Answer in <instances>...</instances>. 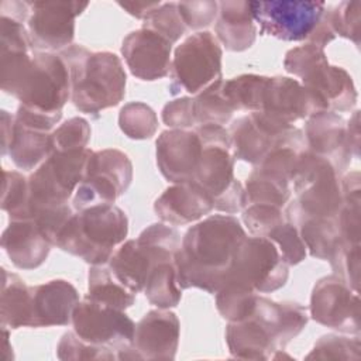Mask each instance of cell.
Returning <instances> with one entry per match:
<instances>
[{"mask_svg": "<svg viewBox=\"0 0 361 361\" xmlns=\"http://www.w3.org/2000/svg\"><path fill=\"white\" fill-rule=\"evenodd\" d=\"M245 237L243 226L231 214H213L192 226L175 255L179 286L216 293Z\"/></svg>", "mask_w": 361, "mask_h": 361, "instance_id": "obj_1", "label": "cell"}, {"mask_svg": "<svg viewBox=\"0 0 361 361\" xmlns=\"http://www.w3.org/2000/svg\"><path fill=\"white\" fill-rule=\"evenodd\" d=\"M68 65L71 100L87 114H97L117 106L126 94V72L113 52H90L82 45H71L59 54Z\"/></svg>", "mask_w": 361, "mask_h": 361, "instance_id": "obj_2", "label": "cell"}, {"mask_svg": "<svg viewBox=\"0 0 361 361\" xmlns=\"http://www.w3.org/2000/svg\"><path fill=\"white\" fill-rule=\"evenodd\" d=\"M128 233L126 213L114 204H97L72 214L55 245L92 265L109 262Z\"/></svg>", "mask_w": 361, "mask_h": 361, "instance_id": "obj_3", "label": "cell"}, {"mask_svg": "<svg viewBox=\"0 0 361 361\" xmlns=\"http://www.w3.org/2000/svg\"><path fill=\"white\" fill-rule=\"evenodd\" d=\"M202 154L190 182L202 188L214 202V209L234 214L245 207V190L234 178V155L230 134L221 126H196Z\"/></svg>", "mask_w": 361, "mask_h": 361, "instance_id": "obj_4", "label": "cell"}, {"mask_svg": "<svg viewBox=\"0 0 361 361\" xmlns=\"http://www.w3.org/2000/svg\"><path fill=\"white\" fill-rule=\"evenodd\" d=\"M283 66L302 79V85L322 111H347L355 106L357 90L353 78L345 69L329 65L323 48L309 42L296 47L286 52Z\"/></svg>", "mask_w": 361, "mask_h": 361, "instance_id": "obj_5", "label": "cell"}, {"mask_svg": "<svg viewBox=\"0 0 361 361\" xmlns=\"http://www.w3.org/2000/svg\"><path fill=\"white\" fill-rule=\"evenodd\" d=\"M179 233L162 223L147 227L137 240H128L109 259L114 276L135 295L144 289L151 271L164 261H175Z\"/></svg>", "mask_w": 361, "mask_h": 361, "instance_id": "obj_6", "label": "cell"}, {"mask_svg": "<svg viewBox=\"0 0 361 361\" xmlns=\"http://www.w3.org/2000/svg\"><path fill=\"white\" fill-rule=\"evenodd\" d=\"M10 94L28 110L62 117V107L71 97L66 62L52 52H34L30 66Z\"/></svg>", "mask_w": 361, "mask_h": 361, "instance_id": "obj_7", "label": "cell"}, {"mask_svg": "<svg viewBox=\"0 0 361 361\" xmlns=\"http://www.w3.org/2000/svg\"><path fill=\"white\" fill-rule=\"evenodd\" d=\"M90 155L89 148L52 152L28 178L25 217L35 209L68 203L85 176Z\"/></svg>", "mask_w": 361, "mask_h": 361, "instance_id": "obj_8", "label": "cell"}, {"mask_svg": "<svg viewBox=\"0 0 361 361\" xmlns=\"http://www.w3.org/2000/svg\"><path fill=\"white\" fill-rule=\"evenodd\" d=\"M72 324L82 341L106 351L113 360H124L131 348L135 324L124 310L85 298L73 310Z\"/></svg>", "mask_w": 361, "mask_h": 361, "instance_id": "obj_9", "label": "cell"}, {"mask_svg": "<svg viewBox=\"0 0 361 361\" xmlns=\"http://www.w3.org/2000/svg\"><path fill=\"white\" fill-rule=\"evenodd\" d=\"M221 48L209 31H197L175 49L171 62L172 82L169 90L197 94L221 79Z\"/></svg>", "mask_w": 361, "mask_h": 361, "instance_id": "obj_10", "label": "cell"}, {"mask_svg": "<svg viewBox=\"0 0 361 361\" xmlns=\"http://www.w3.org/2000/svg\"><path fill=\"white\" fill-rule=\"evenodd\" d=\"M288 275V264L278 247L267 237L251 235L243 241L224 283L265 293L282 288Z\"/></svg>", "mask_w": 361, "mask_h": 361, "instance_id": "obj_11", "label": "cell"}, {"mask_svg": "<svg viewBox=\"0 0 361 361\" xmlns=\"http://www.w3.org/2000/svg\"><path fill=\"white\" fill-rule=\"evenodd\" d=\"M133 179V165L118 149L92 152L85 176L75 190L72 207L85 210L97 204H114L128 189Z\"/></svg>", "mask_w": 361, "mask_h": 361, "instance_id": "obj_12", "label": "cell"}, {"mask_svg": "<svg viewBox=\"0 0 361 361\" xmlns=\"http://www.w3.org/2000/svg\"><path fill=\"white\" fill-rule=\"evenodd\" d=\"M254 21L259 25L261 35H269L282 41L307 39L324 11V1L305 0H271L250 1Z\"/></svg>", "mask_w": 361, "mask_h": 361, "instance_id": "obj_13", "label": "cell"}, {"mask_svg": "<svg viewBox=\"0 0 361 361\" xmlns=\"http://www.w3.org/2000/svg\"><path fill=\"white\" fill-rule=\"evenodd\" d=\"M310 316L317 323L343 333L360 331V296L341 276L319 279L310 298Z\"/></svg>", "mask_w": 361, "mask_h": 361, "instance_id": "obj_14", "label": "cell"}, {"mask_svg": "<svg viewBox=\"0 0 361 361\" xmlns=\"http://www.w3.org/2000/svg\"><path fill=\"white\" fill-rule=\"evenodd\" d=\"M89 3L80 1H34L31 3L28 34L32 49L41 52L71 47L75 37V18Z\"/></svg>", "mask_w": 361, "mask_h": 361, "instance_id": "obj_15", "label": "cell"}, {"mask_svg": "<svg viewBox=\"0 0 361 361\" xmlns=\"http://www.w3.org/2000/svg\"><path fill=\"white\" fill-rule=\"evenodd\" d=\"M180 324L175 313L151 310L137 324L124 360H171L175 357Z\"/></svg>", "mask_w": 361, "mask_h": 361, "instance_id": "obj_16", "label": "cell"}, {"mask_svg": "<svg viewBox=\"0 0 361 361\" xmlns=\"http://www.w3.org/2000/svg\"><path fill=\"white\" fill-rule=\"evenodd\" d=\"M172 42L152 30L141 27L121 44V54L130 72L141 80L165 78L171 71Z\"/></svg>", "mask_w": 361, "mask_h": 361, "instance_id": "obj_17", "label": "cell"}, {"mask_svg": "<svg viewBox=\"0 0 361 361\" xmlns=\"http://www.w3.org/2000/svg\"><path fill=\"white\" fill-rule=\"evenodd\" d=\"M317 111H322L319 104L302 83L286 76L268 78L261 113L269 120L290 127Z\"/></svg>", "mask_w": 361, "mask_h": 361, "instance_id": "obj_18", "label": "cell"}, {"mask_svg": "<svg viewBox=\"0 0 361 361\" xmlns=\"http://www.w3.org/2000/svg\"><path fill=\"white\" fill-rule=\"evenodd\" d=\"M292 127L279 126L261 111L250 113L230 127L231 152L235 159L258 165Z\"/></svg>", "mask_w": 361, "mask_h": 361, "instance_id": "obj_19", "label": "cell"}, {"mask_svg": "<svg viewBox=\"0 0 361 361\" xmlns=\"http://www.w3.org/2000/svg\"><path fill=\"white\" fill-rule=\"evenodd\" d=\"M202 154L196 130H166L157 140V165L162 176L173 183L192 179Z\"/></svg>", "mask_w": 361, "mask_h": 361, "instance_id": "obj_20", "label": "cell"}, {"mask_svg": "<svg viewBox=\"0 0 361 361\" xmlns=\"http://www.w3.org/2000/svg\"><path fill=\"white\" fill-rule=\"evenodd\" d=\"M306 140L312 152L329 159L337 171L351 162V149L347 141V124L336 111H317L307 118Z\"/></svg>", "mask_w": 361, "mask_h": 361, "instance_id": "obj_21", "label": "cell"}, {"mask_svg": "<svg viewBox=\"0 0 361 361\" xmlns=\"http://www.w3.org/2000/svg\"><path fill=\"white\" fill-rule=\"evenodd\" d=\"M31 327L66 326L72 322L73 310L79 303L76 288L65 279H54L31 286Z\"/></svg>", "mask_w": 361, "mask_h": 361, "instance_id": "obj_22", "label": "cell"}, {"mask_svg": "<svg viewBox=\"0 0 361 361\" xmlns=\"http://www.w3.org/2000/svg\"><path fill=\"white\" fill-rule=\"evenodd\" d=\"M214 209L213 199L196 183L188 180L169 186L154 204L157 216L169 224L193 223Z\"/></svg>", "mask_w": 361, "mask_h": 361, "instance_id": "obj_23", "label": "cell"}, {"mask_svg": "<svg viewBox=\"0 0 361 361\" xmlns=\"http://www.w3.org/2000/svg\"><path fill=\"white\" fill-rule=\"evenodd\" d=\"M1 245L17 268L32 269L47 259L52 244L32 217H24L10 219L1 237Z\"/></svg>", "mask_w": 361, "mask_h": 361, "instance_id": "obj_24", "label": "cell"}, {"mask_svg": "<svg viewBox=\"0 0 361 361\" xmlns=\"http://www.w3.org/2000/svg\"><path fill=\"white\" fill-rule=\"evenodd\" d=\"M214 31L228 51L248 49L257 37L250 1H219V18Z\"/></svg>", "mask_w": 361, "mask_h": 361, "instance_id": "obj_25", "label": "cell"}, {"mask_svg": "<svg viewBox=\"0 0 361 361\" xmlns=\"http://www.w3.org/2000/svg\"><path fill=\"white\" fill-rule=\"evenodd\" d=\"M8 154L20 169H35L52 154L51 134L21 124L14 118Z\"/></svg>", "mask_w": 361, "mask_h": 361, "instance_id": "obj_26", "label": "cell"}, {"mask_svg": "<svg viewBox=\"0 0 361 361\" xmlns=\"http://www.w3.org/2000/svg\"><path fill=\"white\" fill-rule=\"evenodd\" d=\"M32 322V296L31 286L16 275L3 269L1 283V324L10 329L31 327Z\"/></svg>", "mask_w": 361, "mask_h": 361, "instance_id": "obj_27", "label": "cell"}, {"mask_svg": "<svg viewBox=\"0 0 361 361\" xmlns=\"http://www.w3.org/2000/svg\"><path fill=\"white\" fill-rule=\"evenodd\" d=\"M86 298L118 310H126L134 303L135 293L114 276L110 267L102 264L93 265L89 269V293Z\"/></svg>", "mask_w": 361, "mask_h": 361, "instance_id": "obj_28", "label": "cell"}, {"mask_svg": "<svg viewBox=\"0 0 361 361\" xmlns=\"http://www.w3.org/2000/svg\"><path fill=\"white\" fill-rule=\"evenodd\" d=\"M298 223L299 234L310 255L330 261L343 244L337 219H302Z\"/></svg>", "mask_w": 361, "mask_h": 361, "instance_id": "obj_29", "label": "cell"}, {"mask_svg": "<svg viewBox=\"0 0 361 361\" xmlns=\"http://www.w3.org/2000/svg\"><path fill=\"white\" fill-rule=\"evenodd\" d=\"M290 196L289 180L257 168L245 185V204H271L283 207Z\"/></svg>", "mask_w": 361, "mask_h": 361, "instance_id": "obj_30", "label": "cell"}, {"mask_svg": "<svg viewBox=\"0 0 361 361\" xmlns=\"http://www.w3.org/2000/svg\"><path fill=\"white\" fill-rule=\"evenodd\" d=\"M180 289L175 261H164L151 271L142 290L151 305L159 309H168L178 306L182 296Z\"/></svg>", "mask_w": 361, "mask_h": 361, "instance_id": "obj_31", "label": "cell"}, {"mask_svg": "<svg viewBox=\"0 0 361 361\" xmlns=\"http://www.w3.org/2000/svg\"><path fill=\"white\" fill-rule=\"evenodd\" d=\"M267 76L241 75L223 82V93L234 110L261 111Z\"/></svg>", "mask_w": 361, "mask_h": 361, "instance_id": "obj_32", "label": "cell"}, {"mask_svg": "<svg viewBox=\"0 0 361 361\" xmlns=\"http://www.w3.org/2000/svg\"><path fill=\"white\" fill-rule=\"evenodd\" d=\"M223 79L212 83L193 99V116L196 126L226 124L234 109L223 93Z\"/></svg>", "mask_w": 361, "mask_h": 361, "instance_id": "obj_33", "label": "cell"}, {"mask_svg": "<svg viewBox=\"0 0 361 361\" xmlns=\"http://www.w3.org/2000/svg\"><path fill=\"white\" fill-rule=\"evenodd\" d=\"M121 131L133 140L151 138L158 128V118L154 110L141 102L127 103L118 116Z\"/></svg>", "mask_w": 361, "mask_h": 361, "instance_id": "obj_34", "label": "cell"}, {"mask_svg": "<svg viewBox=\"0 0 361 361\" xmlns=\"http://www.w3.org/2000/svg\"><path fill=\"white\" fill-rule=\"evenodd\" d=\"M142 27L155 31L169 42H176L186 31L176 3H161L142 23Z\"/></svg>", "mask_w": 361, "mask_h": 361, "instance_id": "obj_35", "label": "cell"}, {"mask_svg": "<svg viewBox=\"0 0 361 361\" xmlns=\"http://www.w3.org/2000/svg\"><path fill=\"white\" fill-rule=\"evenodd\" d=\"M3 210L8 212L10 219H23L28 206V179L20 172H3Z\"/></svg>", "mask_w": 361, "mask_h": 361, "instance_id": "obj_36", "label": "cell"}, {"mask_svg": "<svg viewBox=\"0 0 361 361\" xmlns=\"http://www.w3.org/2000/svg\"><path fill=\"white\" fill-rule=\"evenodd\" d=\"M90 140V126L82 117H73L51 133L52 152L86 148Z\"/></svg>", "mask_w": 361, "mask_h": 361, "instance_id": "obj_37", "label": "cell"}, {"mask_svg": "<svg viewBox=\"0 0 361 361\" xmlns=\"http://www.w3.org/2000/svg\"><path fill=\"white\" fill-rule=\"evenodd\" d=\"M360 1H341L338 6L326 10V17L336 35L344 37L360 45Z\"/></svg>", "mask_w": 361, "mask_h": 361, "instance_id": "obj_38", "label": "cell"}, {"mask_svg": "<svg viewBox=\"0 0 361 361\" xmlns=\"http://www.w3.org/2000/svg\"><path fill=\"white\" fill-rule=\"evenodd\" d=\"M279 250L282 258L288 265H296L302 262L306 257V247L299 234L298 227L288 219L278 227H275L268 235Z\"/></svg>", "mask_w": 361, "mask_h": 361, "instance_id": "obj_39", "label": "cell"}, {"mask_svg": "<svg viewBox=\"0 0 361 361\" xmlns=\"http://www.w3.org/2000/svg\"><path fill=\"white\" fill-rule=\"evenodd\" d=\"M243 221L251 235L267 237L275 227L286 221V216L276 206L247 204L243 210Z\"/></svg>", "mask_w": 361, "mask_h": 361, "instance_id": "obj_40", "label": "cell"}, {"mask_svg": "<svg viewBox=\"0 0 361 361\" xmlns=\"http://www.w3.org/2000/svg\"><path fill=\"white\" fill-rule=\"evenodd\" d=\"M361 343L358 337H343L327 334L317 340L307 358L327 360H358Z\"/></svg>", "mask_w": 361, "mask_h": 361, "instance_id": "obj_41", "label": "cell"}, {"mask_svg": "<svg viewBox=\"0 0 361 361\" xmlns=\"http://www.w3.org/2000/svg\"><path fill=\"white\" fill-rule=\"evenodd\" d=\"M178 11L186 28L200 30L210 25L219 14V1H179Z\"/></svg>", "mask_w": 361, "mask_h": 361, "instance_id": "obj_42", "label": "cell"}, {"mask_svg": "<svg viewBox=\"0 0 361 361\" xmlns=\"http://www.w3.org/2000/svg\"><path fill=\"white\" fill-rule=\"evenodd\" d=\"M336 275L341 276L354 290L360 286V245H340L329 261Z\"/></svg>", "mask_w": 361, "mask_h": 361, "instance_id": "obj_43", "label": "cell"}, {"mask_svg": "<svg viewBox=\"0 0 361 361\" xmlns=\"http://www.w3.org/2000/svg\"><path fill=\"white\" fill-rule=\"evenodd\" d=\"M56 350L61 360H113L106 351L82 341L73 331L62 336Z\"/></svg>", "mask_w": 361, "mask_h": 361, "instance_id": "obj_44", "label": "cell"}, {"mask_svg": "<svg viewBox=\"0 0 361 361\" xmlns=\"http://www.w3.org/2000/svg\"><path fill=\"white\" fill-rule=\"evenodd\" d=\"M162 121L172 128H195L196 121L193 116V99L180 97L166 103L162 109Z\"/></svg>", "mask_w": 361, "mask_h": 361, "instance_id": "obj_45", "label": "cell"}, {"mask_svg": "<svg viewBox=\"0 0 361 361\" xmlns=\"http://www.w3.org/2000/svg\"><path fill=\"white\" fill-rule=\"evenodd\" d=\"M347 141L351 149L353 157H358L360 154V121H358V111L355 110L353 117L347 124Z\"/></svg>", "mask_w": 361, "mask_h": 361, "instance_id": "obj_46", "label": "cell"}, {"mask_svg": "<svg viewBox=\"0 0 361 361\" xmlns=\"http://www.w3.org/2000/svg\"><path fill=\"white\" fill-rule=\"evenodd\" d=\"M161 4V1H154V3H118L120 7H123L128 14L145 20L158 6Z\"/></svg>", "mask_w": 361, "mask_h": 361, "instance_id": "obj_47", "label": "cell"}]
</instances>
